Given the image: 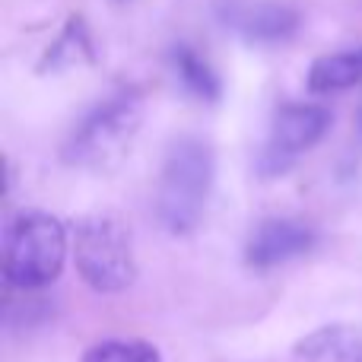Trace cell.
<instances>
[{
	"instance_id": "obj_1",
	"label": "cell",
	"mask_w": 362,
	"mask_h": 362,
	"mask_svg": "<svg viewBox=\"0 0 362 362\" xmlns=\"http://www.w3.org/2000/svg\"><path fill=\"white\" fill-rule=\"evenodd\" d=\"M67 232L54 213L16 210L4 223V280L13 289H45L61 276Z\"/></svg>"
},
{
	"instance_id": "obj_2",
	"label": "cell",
	"mask_w": 362,
	"mask_h": 362,
	"mask_svg": "<svg viewBox=\"0 0 362 362\" xmlns=\"http://www.w3.org/2000/svg\"><path fill=\"white\" fill-rule=\"evenodd\" d=\"M213 172L216 159L210 144L197 137H181L169 146L156 191V216L165 232L191 235L200 226L213 191Z\"/></svg>"
},
{
	"instance_id": "obj_3",
	"label": "cell",
	"mask_w": 362,
	"mask_h": 362,
	"mask_svg": "<svg viewBox=\"0 0 362 362\" xmlns=\"http://www.w3.org/2000/svg\"><path fill=\"white\" fill-rule=\"evenodd\" d=\"M144 124V99L131 89L102 99L80 118V124L64 140V159L83 169H102L112 165L131 150Z\"/></svg>"
},
{
	"instance_id": "obj_4",
	"label": "cell",
	"mask_w": 362,
	"mask_h": 362,
	"mask_svg": "<svg viewBox=\"0 0 362 362\" xmlns=\"http://www.w3.org/2000/svg\"><path fill=\"white\" fill-rule=\"evenodd\" d=\"M74 257L80 276L95 293H124L137 280L131 229L118 213H89L76 223Z\"/></svg>"
},
{
	"instance_id": "obj_5",
	"label": "cell",
	"mask_w": 362,
	"mask_h": 362,
	"mask_svg": "<svg viewBox=\"0 0 362 362\" xmlns=\"http://www.w3.org/2000/svg\"><path fill=\"white\" fill-rule=\"evenodd\" d=\"M334 118L325 105H312V102H289L274 115L270 124L267 146L261 153V172L264 175H280L289 169L299 153L312 150L325 140L331 131Z\"/></svg>"
},
{
	"instance_id": "obj_6",
	"label": "cell",
	"mask_w": 362,
	"mask_h": 362,
	"mask_svg": "<svg viewBox=\"0 0 362 362\" xmlns=\"http://www.w3.org/2000/svg\"><path fill=\"white\" fill-rule=\"evenodd\" d=\"M315 248V229L302 219L274 216L264 219L245 242V264L255 270H274Z\"/></svg>"
},
{
	"instance_id": "obj_7",
	"label": "cell",
	"mask_w": 362,
	"mask_h": 362,
	"mask_svg": "<svg viewBox=\"0 0 362 362\" xmlns=\"http://www.w3.org/2000/svg\"><path fill=\"white\" fill-rule=\"evenodd\" d=\"M219 19L248 42H283L299 29V13L280 0H226Z\"/></svg>"
},
{
	"instance_id": "obj_8",
	"label": "cell",
	"mask_w": 362,
	"mask_h": 362,
	"mask_svg": "<svg viewBox=\"0 0 362 362\" xmlns=\"http://www.w3.org/2000/svg\"><path fill=\"white\" fill-rule=\"evenodd\" d=\"M296 356L305 362H362V327H321V331L299 340Z\"/></svg>"
},
{
	"instance_id": "obj_9",
	"label": "cell",
	"mask_w": 362,
	"mask_h": 362,
	"mask_svg": "<svg viewBox=\"0 0 362 362\" xmlns=\"http://www.w3.org/2000/svg\"><path fill=\"white\" fill-rule=\"evenodd\" d=\"M356 83H362V48L325 54L312 64V70H308V89L318 95L344 93V89L356 86Z\"/></svg>"
},
{
	"instance_id": "obj_10",
	"label": "cell",
	"mask_w": 362,
	"mask_h": 362,
	"mask_svg": "<svg viewBox=\"0 0 362 362\" xmlns=\"http://www.w3.org/2000/svg\"><path fill=\"white\" fill-rule=\"evenodd\" d=\"M93 61V42H89V32H86V23L80 16H70L64 32L57 35V42L48 48L42 61V70L45 74H61V70H70V67H80V64Z\"/></svg>"
},
{
	"instance_id": "obj_11",
	"label": "cell",
	"mask_w": 362,
	"mask_h": 362,
	"mask_svg": "<svg viewBox=\"0 0 362 362\" xmlns=\"http://www.w3.org/2000/svg\"><path fill=\"white\" fill-rule=\"evenodd\" d=\"M172 67H175L181 86H185L194 99H204V102L219 99V76L213 74V67L194 48L178 45V48L172 51Z\"/></svg>"
},
{
	"instance_id": "obj_12",
	"label": "cell",
	"mask_w": 362,
	"mask_h": 362,
	"mask_svg": "<svg viewBox=\"0 0 362 362\" xmlns=\"http://www.w3.org/2000/svg\"><path fill=\"white\" fill-rule=\"evenodd\" d=\"M83 362H163V356L140 337H108L89 346Z\"/></svg>"
},
{
	"instance_id": "obj_13",
	"label": "cell",
	"mask_w": 362,
	"mask_h": 362,
	"mask_svg": "<svg viewBox=\"0 0 362 362\" xmlns=\"http://www.w3.org/2000/svg\"><path fill=\"white\" fill-rule=\"evenodd\" d=\"M359 137H362V112H359Z\"/></svg>"
}]
</instances>
